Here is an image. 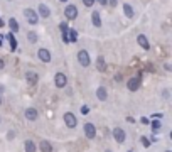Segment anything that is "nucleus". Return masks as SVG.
Here are the masks:
<instances>
[{
	"label": "nucleus",
	"mask_w": 172,
	"mask_h": 152,
	"mask_svg": "<svg viewBox=\"0 0 172 152\" xmlns=\"http://www.w3.org/2000/svg\"><path fill=\"white\" fill-rule=\"evenodd\" d=\"M24 17L27 19V22L31 26H37V22H39V15H37V10L34 9H26L24 10Z\"/></svg>",
	"instance_id": "obj_1"
},
{
	"label": "nucleus",
	"mask_w": 172,
	"mask_h": 152,
	"mask_svg": "<svg viewBox=\"0 0 172 152\" xmlns=\"http://www.w3.org/2000/svg\"><path fill=\"white\" fill-rule=\"evenodd\" d=\"M78 61H79V64H81L83 68H88V66L91 64L90 54H88V51H86V49H81V51L78 52Z\"/></svg>",
	"instance_id": "obj_2"
},
{
	"label": "nucleus",
	"mask_w": 172,
	"mask_h": 152,
	"mask_svg": "<svg viewBox=\"0 0 172 152\" xmlns=\"http://www.w3.org/2000/svg\"><path fill=\"white\" fill-rule=\"evenodd\" d=\"M140 85H142V76L138 75V76H133L132 80L127 83V86H128V90L130 91H137L138 88H140Z\"/></svg>",
	"instance_id": "obj_3"
},
{
	"label": "nucleus",
	"mask_w": 172,
	"mask_h": 152,
	"mask_svg": "<svg viewBox=\"0 0 172 152\" xmlns=\"http://www.w3.org/2000/svg\"><path fill=\"white\" fill-rule=\"evenodd\" d=\"M113 139H115L118 144H123L125 139H127V135H125V130L120 129V127H115L113 129Z\"/></svg>",
	"instance_id": "obj_4"
},
{
	"label": "nucleus",
	"mask_w": 172,
	"mask_h": 152,
	"mask_svg": "<svg viewBox=\"0 0 172 152\" xmlns=\"http://www.w3.org/2000/svg\"><path fill=\"white\" fill-rule=\"evenodd\" d=\"M64 124L68 125L69 129H74V127L78 125V118L74 117V113L68 112V113H64Z\"/></svg>",
	"instance_id": "obj_5"
},
{
	"label": "nucleus",
	"mask_w": 172,
	"mask_h": 152,
	"mask_svg": "<svg viewBox=\"0 0 172 152\" xmlns=\"http://www.w3.org/2000/svg\"><path fill=\"white\" fill-rule=\"evenodd\" d=\"M54 83H56L57 88H64V86L68 85V78H66L64 73H57V75L54 76Z\"/></svg>",
	"instance_id": "obj_6"
},
{
	"label": "nucleus",
	"mask_w": 172,
	"mask_h": 152,
	"mask_svg": "<svg viewBox=\"0 0 172 152\" xmlns=\"http://www.w3.org/2000/svg\"><path fill=\"white\" fill-rule=\"evenodd\" d=\"M37 56H39V59L42 61V63H49L51 61V51L46 47H41L39 51H37Z\"/></svg>",
	"instance_id": "obj_7"
},
{
	"label": "nucleus",
	"mask_w": 172,
	"mask_h": 152,
	"mask_svg": "<svg viewBox=\"0 0 172 152\" xmlns=\"http://www.w3.org/2000/svg\"><path fill=\"white\" fill-rule=\"evenodd\" d=\"M64 15H66V19H69V20H74L78 17V9L74 5H68L64 9Z\"/></svg>",
	"instance_id": "obj_8"
},
{
	"label": "nucleus",
	"mask_w": 172,
	"mask_h": 152,
	"mask_svg": "<svg viewBox=\"0 0 172 152\" xmlns=\"http://www.w3.org/2000/svg\"><path fill=\"white\" fill-rule=\"evenodd\" d=\"M85 135L88 139H95L96 137V127L93 125V124H85Z\"/></svg>",
	"instance_id": "obj_9"
},
{
	"label": "nucleus",
	"mask_w": 172,
	"mask_h": 152,
	"mask_svg": "<svg viewBox=\"0 0 172 152\" xmlns=\"http://www.w3.org/2000/svg\"><path fill=\"white\" fill-rule=\"evenodd\" d=\"M137 42H138V46H140L142 49H145V51H149V49H150L149 39H147L144 34H140V36H138V37H137Z\"/></svg>",
	"instance_id": "obj_10"
},
{
	"label": "nucleus",
	"mask_w": 172,
	"mask_h": 152,
	"mask_svg": "<svg viewBox=\"0 0 172 152\" xmlns=\"http://www.w3.org/2000/svg\"><path fill=\"white\" fill-rule=\"evenodd\" d=\"M26 78H27V83L29 85H37V81H39V75L34 73V71H27Z\"/></svg>",
	"instance_id": "obj_11"
},
{
	"label": "nucleus",
	"mask_w": 172,
	"mask_h": 152,
	"mask_svg": "<svg viewBox=\"0 0 172 152\" xmlns=\"http://www.w3.org/2000/svg\"><path fill=\"white\" fill-rule=\"evenodd\" d=\"M37 117H39V113H37L36 108H27L26 110V118H27V120L34 122V120H37Z\"/></svg>",
	"instance_id": "obj_12"
},
{
	"label": "nucleus",
	"mask_w": 172,
	"mask_h": 152,
	"mask_svg": "<svg viewBox=\"0 0 172 152\" xmlns=\"http://www.w3.org/2000/svg\"><path fill=\"white\" fill-rule=\"evenodd\" d=\"M96 96H98V100L100 101H105L108 98V91H106V88L105 86H100L98 90H96Z\"/></svg>",
	"instance_id": "obj_13"
},
{
	"label": "nucleus",
	"mask_w": 172,
	"mask_h": 152,
	"mask_svg": "<svg viewBox=\"0 0 172 152\" xmlns=\"http://www.w3.org/2000/svg\"><path fill=\"white\" fill-rule=\"evenodd\" d=\"M37 15H41V17L47 19L49 15H51V10H49V7H47V5H44V3H41V5H39V14H37Z\"/></svg>",
	"instance_id": "obj_14"
},
{
	"label": "nucleus",
	"mask_w": 172,
	"mask_h": 152,
	"mask_svg": "<svg viewBox=\"0 0 172 152\" xmlns=\"http://www.w3.org/2000/svg\"><path fill=\"white\" fill-rule=\"evenodd\" d=\"M96 69H98L100 73L106 71V64H105V57L103 56H100L98 59H96Z\"/></svg>",
	"instance_id": "obj_15"
},
{
	"label": "nucleus",
	"mask_w": 172,
	"mask_h": 152,
	"mask_svg": "<svg viewBox=\"0 0 172 152\" xmlns=\"http://www.w3.org/2000/svg\"><path fill=\"white\" fill-rule=\"evenodd\" d=\"M7 39H9V42H10V49L15 51V49H17V41H15L14 32H9V34H7Z\"/></svg>",
	"instance_id": "obj_16"
},
{
	"label": "nucleus",
	"mask_w": 172,
	"mask_h": 152,
	"mask_svg": "<svg viewBox=\"0 0 172 152\" xmlns=\"http://www.w3.org/2000/svg\"><path fill=\"white\" fill-rule=\"evenodd\" d=\"M91 19H93V26L95 27H100L101 26V17H100V12H93V14H91Z\"/></svg>",
	"instance_id": "obj_17"
},
{
	"label": "nucleus",
	"mask_w": 172,
	"mask_h": 152,
	"mask_svg": "<svg viewBox=\"0 0 172 152\" xmlns=\"http://www.w3.org/2000/svg\"><path fill=\"white\" fill-rule=\"evenodd\" d=\"M123 10H125V15H127V17H130V19L135 15V12H133V7L130 5V3H123Z\"/></svg>",
	"instance_id": "obj_18"
},
{
	"label": "nucleus",
	"mask_w": 172,
	"mask_h": 152,
	"mask_svg": "<svg viewBox=\"0 0 172 152\" xmlns=\"http://www.w3.org/2000/svg\"><path fill=\"white\" fill-rule=\"evenodd\" d=\"M39 147H41V150H42V152H52V145L47 140H42L39 144Z\"/></svg>",
	"instance_id": "obj_19"
},
{
	"label": "nucleus",
	"mask_w": 172,
	"mask_h": 152,
	"mask_svg": "<svg viewBox=\"0 0 172 152\" xmlns=\"http://www.w3.org/2000/svg\"><path fill=\"white\" fill-rule=\"evenodd\" d=\"M68 37H69V42H76L78 41V32L74 29H69L68 31Z\"/></svg>",
	"instance_id": "obj_20"
},
{
	"label": "nucleus",
	"mask_w": 172,
	"mask_h": 152,
	"mask_svg": "<svg viewBox=\"0 0 172 152\" xmlns=\"http://www.w3.org/2000/svg\"><path fill=\"white\" fill-rule=\"evenodd\" d=\"M36 144L32 140H26V152H36Z\"/></svg>",
	"instance_id": "obj_21"
},
{
	"label": "nucleus",
	"mask_w": 172,
	"mask_h": 152,
	"mask_svg": "<svg viewBox=\"0 0 172 152\" xmlns=\"http://www.w3.org/2000/svg\"><path fill=\"white\" fill-rule=\"evenodd\" d=\"M9 24H10V29H12V32H17V31H19V24H17V20H15L14 17L10 19V22H9Z\"/></svg>",
	"instance_id": "obj_22"
},
{
	"label": "nucleus",
	"mask_w": 172,
	"mask_h": 152,
	"mask_svg": "<svg viewBox=\"0 0 172 152\" xmlns=\"http://www.w3.org/2000/svg\"><path fill=\"white\" fill-rule=\"evenodd\" d=\"M27 37H29V41H31V42H36V41H37V34H36V32H29Z\"/></svg>",
	"instance_id": "obj_23"
},
{
	"label": "nucleus",
	"mask_w": 172,
	"mask_h": 152,
	"mask_svg": "<svg viewBox=\"0 0 172 152\" xmlns=\"http://www.w3.org/2000/svg\"><path fill=\"white\" fill-rule=\"evenodd\" d=\"M152 129H154V134H155V132H157L159 129H160V122H159V120H154V124H152Z\"/></svg>",
	"instance_id": "obj_24"
},
{
	"label": "nucleus",
	"mask_w": 172,
	"mask_h": 152,
	"mask_svg": "<svg viewBox=\"0 0 172 152\" xmlns=\"http://www.w3.org/2000/svg\"><path fill=\"white\" fill-rule=\"evenodd\" d=\"M140 140H142V144H144V147H150V140L147 137H142Z\"/></svg>",
	"instance_id": "obj_25"
},
{
	"label": "nucleus",
	"mask_w": 172,
	"mask_h": 152,
	"mask_svg": "<svg viewBox=\"0 0 172 152\" xmlns=\"http://www.w3.org/2000/svg\"><path fill=\"white\" fill-rule=\"evenodd\" d=\"M62 41H64V42H69V37H68V31H62Z\"/></svg>",
	"instance_id": "obj_26"
},
{
	"label": "nucleus",
	"mask_w": 172,
	"mask_h": 152,
	"mask_svg": "<svg viewBox=\"0 0 172 152\" xmlns=\"http://www.w3.org/2000/svg\"><path fill=\"white\" fill-rule=\"evenodd\" d=\"M83 3H85L86 7H93V3H95V0H83Z\"/></svg>",
	"instance_id": "obj_27"
},
{
	"label": "nucleus",
	"mask_w": 172,
	"mask_h": 152,
	"mask_svg": "<svg viewBox=\"0 0 172 152\" xmlns=\"http://www.w3.org/2000/svg\"><path fill=\"white\" fill-rule=\"evenodd\" d=\"M95 2H98L100 5H103V7H105V5H106V3H108V0H95Z\"/></svg>",
	"instance_id": "obj_28"
},
{
	"label": "nucleus",
	"mask_w": 172,
	"mask_h": 152,
	"mask_svg": "<svg viewBox=\"0 0 172 152\" xmlns=\"http://www.w3.org/2000/svg\"><path fill=\"white\" fill-rule=\"evenodd\" d=\"M142 124H144V125H147V124H149V118H145V117H142Z\"/></svg>",
	"instance_id": "obj_29"
},
{
	"label": "nucleus",
	"mask_w": 172,
	"mask_h": 152,
	"mask_svg": "<svg viewBox=\"0 0 172 152\" xmlns=\"http://www.w3.org/2000/svg\"><path fill=\"white\" fill-rule=\"evenodd\" d=\"M108 3H110L111 7H115V5H116V0H110V2H108Z\"/></svg>",
	"instance_id": "obj_30"
},
{
	"label": "nucleus",
	"mask_w": 172,
	"mask_h": 152,
	"mask_svg": "<svg viewBox=\"0 0 172 152\" xmlns=\"http://www.w3.org/2000/svg\"><path fill=\"white\" fill-rule=\"evenodd\" d=\"M88 110H90L88 106H83V108H81V112H83V113H88Z\"/></svg>",
	"instance_id": "obj_31"
},
{
	"label": "nucleus",
	"mask_w": 172,
	"mask_h": 152,
	"mask_svg": "<svg viewBox=\"0 0 172 152\" xmlns=\"http://www.w3.org/2000/svg\"><path fill=\"white\" fill-rule=\"evenodd\" d=\"M127 122H128V124H133V122H135V120H133L132 117H127Z\"/></svg>",
	"instance_id": "obj_32"
},
{
	"label": "nucleus",
	"mask_w": 172,
	"mask_h": 152,
	"mask_svg": "<svg viewBox=\"0 0 172 152\" xmlns=\"http://www.w3.org/2000/svg\"><path fill=\"white\" fill-rule=\"evenodd\" d=\"M3 68V59H0V69Z\"/></svg>",
	"instance_id": "obj_33"
},
{
	"label": "nucleus",
	"mask_w": 172,
	"mask_h": 152,
	"mask_svg": "<svg viewBox=\"0 0 172 152\" xmlns=\"http://www.w3.org/2000/svg\"><path fill=\"white\" fill-rule=\"evenodd\" d=\"M2 26H5V24H3V20H2V19H0V27H2Z\"/></svg>",
	"instance_id": "obj_34"
},
{
	"label": "nucleus",
	"mask_w": 172,
	"mask_h": 152,
	"mask_svg": "<svg viewBox=\"0 0 172 152\" xmlns=\"http://www.w3.org/2000/svg\"><path fill=\"white\" fill-rule=\"evenodd\" d=\"M0 46H2V36H0Z\"/></svg>",
	"instance_id": "obj_35"
},
{
	"label": "nucleus",
	"mask_w": 172,
	"mask_h": 152,
	"mask_svg": "<svg viewBox=\"0 0 172 152\" xmlns=\"http://www.w3.org/2000/svg\"><path fill=\"white\" fill-rule=\"evenodd\" d=\"M105 152H111V150H110V149H106V150H105Z\"/></svg>",
	"instance_id": "obj_36"
},
{
	"label": "nucleus",
	"mask_w": 172,
	"mask_h": 152,
	"mask_svg": "<svg viewBox=\"0 0 172 152\" xmlns=\"http://www.w3.org/2000/svg\"><path fill=\"white\" fill-rule=\"evenodd\" d=\"M0 105H2V98H0Z\"/></svg>",
	"instance_id": "obj_37"
},
{
	"label": "nucleus",
	"mask_w": 172,
	"mask_h": 152,
	"mask_svg": "<svg viewBox=\"0 0 172 152\" xmlns=\"http://www.w3.org/2000/svg\"><path fill=\"white\" fill-rule=\"evenodd\" d=\"M59 2H66V0H59Z\"/></svg>",
	"instance_id": "obj_38"
},
{
	"label": "nucleus",
	"mask_w": 172,
	"mask_h": 152,
	"mask_svg": "<svg viewBox=\"0 0 172 152\" xmlns=\"http://www.w3.org/2000/svg\"><path fill=\"white\" fill-rule=\"evenodd\" d=\"M165 152H170V150H165Z\"/></svg>",
	"instance_id": "obj_39"
},
{
	"label": "nucleus",
	"mask_w": 172,
	"mask_h": 152,
	"mask_svg": "<svg viewBox=\"0 0 172 152\" xmlns=\"http://www.w3.org/2000/svg\"><path fill=\"white\" fill-rule=\"evenodd\" d=\"M0 122H2V118H0Z\"/></svg>",
	"instance_id": "obj_40"
},
{
	"label": "nucleus",
	"mask_w": 172,
	"mask_h": 152,
	"mask_svg": "<svg viewBox=\"0 0 172 152\" xmlns=\"http://www.w3.org/2000/svg\"><path fill=\"white\" fill-rule=\"evenodd\" d=\"M128 152H132V150H128Z\"/></svg>",
	"instance_id": "obj_41"
}]
</instances>
